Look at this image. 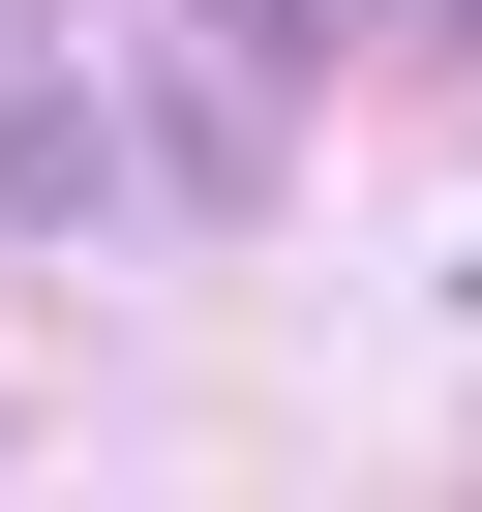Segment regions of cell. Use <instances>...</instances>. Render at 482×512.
<instances>
[{
	"label": "cell",
	"instance_id": "1",
	"mask_svg": "<svg viewBox=\"0 0 482 512\" xmlns=\"http://www.w3.org/2000/svg\"><path fill=\"white\" fill-rule=\"evenodd\" d=\"M91 211H121V91L0 31V241H91Z\"/></svg>",
	"mask_w": 482,
	"mask_h": 512
},
{
	"label": "cell",
	"instance_id": "2",
	"mask_svg": "<svg viewBox=\"0 0 482 512\" xmlns=\"http://www.w3.org/2000/svg\"><path fill=\"white\" fill-rule=\"evenodd\" d=\"M392 31H452V61H482V0H392Z\"/></svg>",
	"mask_w": 482,
	"mask_h": 512
}]
</instances>
